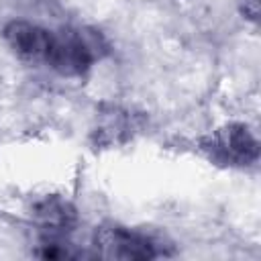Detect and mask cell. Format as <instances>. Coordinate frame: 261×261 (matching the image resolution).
<instances>
[{"label": "cell", "instance_id": "6da1fadb", "mask_svg": "<svg viewBox=\"0 0 261 261\" xmlns=\"http://www.w3.org/2000/svg\"><path fill=\"white\" fill-rule=\"evenodd\" d=\"M100 49V37L88 31H61L53 33L45 63L65 77L84 75Z\"/></svg>", "mask_w": 261, "mask_h": 261}, {"label": "cell", "instance_id": "7a4b0ae2", "mask_svg": "<svg viewBox=\"0 0 261 261\" xmlns=\"http://www.w3.org/2000/svg\"><path fill=\"white\" fill-rule=\"evenodd\" d=\"M204 151L212 161L228 167H247L259 159L257 137L241 122H230L214 130L204 143Z\"/></svg>", "mask_w": 261, "mask_h": 261}, {"label": "cell", "instance_id": "3957f363", "mask_svg": "<svg viewBox=\"0 0 261 261\" xmlns=\"http://www.w3.org/2000/svg\"><path fill=\"white\" fill-rule=\"evenodd\" d=\"M96 247H100V255L114 259H155L163 253L153 237L124 226L102 228L96 234Z\"/></svg>", "mask_w": 261, "mask_h": 261}, {"label": "cell", "instance_id": "277c9868", "mask_svg": "<svg viewBox=\"0 0 261 261\" xmlns=\"http://www.w3.org/2000/svg\"><path fill=\"white\" fill-rule=\"evenodd\" d=\"M53 33L29 22V20H10L4 27V39L8 47L22 59L29 61H45Z\"/></svg>", "mask_w": 261, "mask_h": 261}, {"label": "cell", "instance_id": "5b68a950", "mask_svg": "<svg viewBox=\"0 0 261 261\" xmlns=\"http://www.w3.org/2000/svg\"><path fill=\"white\" fill-rule=\"evenodd\" d=\"M35 218L43 226L45 237H65L75 222V210L61 198H45L35 206Z\"/></svg>", "mask_w": 261, "mask_h": 261}, {"label": "cell", "instance_id": "8992f818", "mask_svg": "<svg viewBox=\"0 0 261 261\" xmlns=\"http://www.w3.org/2000/svg\"><path fill=\"white\" fill-rule=\"evenodd\" d=\"M239 6H241V14L247 20L257 22V18H259V0H239Z\"/></svg>", "mask_w": 261, "mask_h": 261}]
</instances>
